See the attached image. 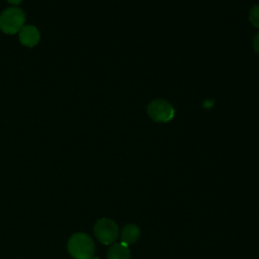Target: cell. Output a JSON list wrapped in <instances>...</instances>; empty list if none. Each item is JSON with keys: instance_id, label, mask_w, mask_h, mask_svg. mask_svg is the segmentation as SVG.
Wrapping results in <instances>:
<instances>
[{"instance_id": "obj_1", "label": "cell", "mask_w": 259, "mask_h": 259, "mask_svg": "<svg viewBox=\"0 0 259 259\" xmlns=\"http://www.w3.org/2000/svg\"><path fill=\"white\" fill-rule=\"evenodd\" d=\"M68 250L74 259H92L95 246L87 234L78 233L69 239Z\"/></svg>"}, {"instance_id": "obj_2", "label": "cell", "mask_w": 259, "mask_h": 259, "mask_svg": "<svg viewBox=\"0 0 259 259\" xmlns=\"http://www.w3.org/2000/svg\"><path fill=\"white\" fill-rule=\"evenodd\" d=\"M24 12L17 7H9L0 15V29L7 34H14L24 26Z\"/></svg>"}, {"instance_id": "obj_3", "label": "cell", "mask_w": 259, "mask_h": 259, "mask_svg": "<svg viewBox=\"0 0 259 259\" xmlns=\"http://www.w3.org/2000/svg\"><path fill=\"white\" fill-rule=\"evenodd\" d=\"M94 235L102 244H113L118 237V227L112 220L100 219L94 225Z\"/></svg>"}, {"instance_id": "obj_4", "label": "cell", "mask_w": 259, "mask_h": 259, "mask_svg": "<svg viewBox=\"0 0 259 259\" xmlns=\"http://www.w3.org/2000/svg\"><path fill=\"white\" fill-rule=\"evenodd\" d=\"M149 116L157 122H168L175 114L173 106L166 100L156 99L153 100L147 108Z\"/></svg>"}, {"instance_id": "obj_5", "label": "cell", "mask_w": 259, "mask_h": 259, "mask_svg": "<svg viewBox=\"0 0 259 259\" xmlns=\"http://www.w3.org/2000/svg\"><path fill=\"white\" fill-rule=\"evenodd\" d=\"M39 32L33 25H25L19 30V40L25 47H34L39 41Z\"/></svg>"}, {"instance_id": "obj_6", "label": "cell", "mask_w": 259, "mask_h": 259, "mask_svg": "<svg viewBox=\"0 0 259 259\" xmlns=\"http://www.w3.org/2000/svg\"><path fill=\"white\" fill-rule=\"evenodd\" d=\"M140 234H141V231L137 225L128 224V225L124 226L121 230V233H120L121 243H123L127 246L134 244L140 238Z\"/></svg>"}, {"instance_id": "obj_7", "label": "cell", "mask_w": 259, "mask_h": 259, "mask_svg": "<svg viewBox=\"0 0 259 259\" xmlns=\"http://www.w3.org/2000/svg\"><path fill=\"white\" fill-rule=\"evenodd\" d=\"M131 253L128 246L123 243L112 244L107 252V259H130Z\"/></svg>"}, {"instance_id": "obj_8", "label": "cell", "mask_w": 259, "mask_h": 259, "mask_svg": "<svg viewBox=\"0 0 259 259\" xmlns=\"http://www.w3.org/2000/svg\"><path fill=\"white\" fill-rule=\"evenodd\" d=\"M249 20L253 26L259 28V5H254L249 13Z\"/></svg>"}, {"instance_id": "obj_9", "label": "cell", "mask_w": 259, "mask_h": 259, "mask_svg": "<svg viewBox=\"0 0 259 259\" xmlns=\"http://www.w3.org/2000/svg\"><path fill=\"white\" fill-rule=\"evenodd\" d=\"M253 46H254V50L256 51V53L259 54V32H258V33L255 35V37H254Z\"/></svg>"}, {"instance_id": "obj_10", "label": "cell", "mask_w": 259, "mask_h": 259, "mask_svg": "<svg viewBox=\"0 0 259 259\" xmlns=\"http://www.w3.org/2000/svg\"><path fill=\"white\" fill-rule=\"evenodd\" d=\"M10 4H13V5H17V4H19L22 0H7Z\"/></svg>"}, {"instance_id": "obj_11", "label": "cell", "mask_w": 259, "mask_h": 259, "mask_svg": "<svg viewBox=\"0 0 259 259\" xmlns=\"http://www.w3.org/2000/svg\"><path fill=\"white\" fill-rule=\"evenodd\" d=\"M93 259H98V258H93Z\"/></svg>"}]
</instances>
